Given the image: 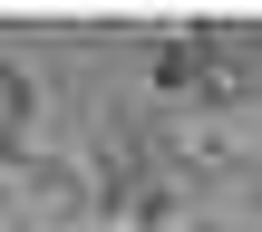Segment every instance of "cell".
<instances>
[{
	"mask_svg": "<svg viewBox=\"0 0 262 232\" xmlns=\"http://www.w3.org/2000/svg\"><path fill=\"white\" fill-rule=\"evenodd\" d=\"M29 116H39V87H29V78H19V68L0 58V155H10V145L29 136Z\"/></svg>",
	"mask_w": 262,
	"mask_h": 232,
	"instance_id": "cell-1",
	"label": "cell"
}]
</instances>
